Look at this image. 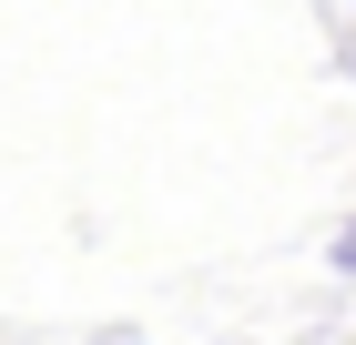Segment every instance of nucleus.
<instances>
[{"instance_id": "nucleus-1", "label": "nucleus", "mask_w": 356, "mask_h": 345, "mask_svg": "<svg viewBox=\"0 0 356 345\" xmlns=\"http://www.w3.org/2000/svg\"><path fill=\"white\" fill-rule=\"evenodd\" d=\"M336 264H346V274H356V224H346V234H336Z\"/></svg>"}, {"instance_id": "nucleus-2", "label": "nucleus", "mask_w": 356, "mask_h": 345, "mask_svg": "<svg viewBox=\"0 0 356 345\" xmlns=\"http://www.w3.org/2000/svg\"><path fill=\"white\" fill-rule=\"evenodd\" d=\"M102 345H133V335H102Z\"/></svg>"}]
</instances>
